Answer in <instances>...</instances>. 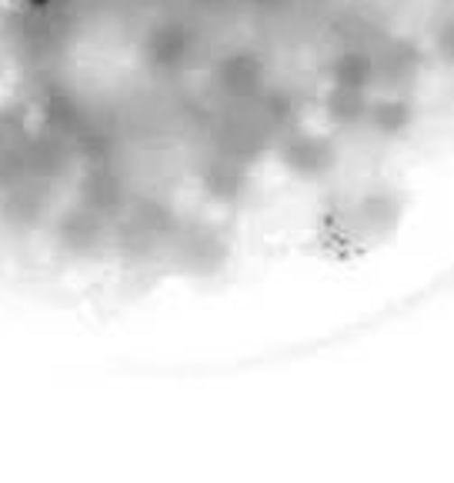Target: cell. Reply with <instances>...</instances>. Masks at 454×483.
<instances>
[{
    "label": "cell",
    "instance_id": "6da1fadb",
    "mask_svg": "<svg viewBox=\"0 0 454 483\" xmlns=\"http://www.w3.org/2000/svg\"><path fill=\"white\" fill-rule=\"evenodd\" d=\"M371 57L361 54V50H347L334 60V84L338 87H355V90H365V84L371 80Z\"/></svg>",
    "mask_w": 454,
    "mask_h": 483
},
{
    "label": "cell",
    "instance_id": "7a4b0ae2",
    "mask_svg": "<svg viewBox=\"0 0 454 483\" xmlns=\"http://www.w3.org/2000/svg\"><path fill=\"white\" fill-rule=\"evenodd\" d=\"M261 84V67L251 57H234L231 64H224V87L231 94H251Z\"/></svg>",
    "mask_w": 454,
    "mask_h": 483
},
{
    "label": "cell",
    "instance_id": "3957f363",
    "mask_svg": "<svg viewBox=\"0 0 454 483\" xmlns=\"http://www.w3.org/2000/svg\"><path fill=\"white\" fill-rule=\"evenodd\" d=\"M184 50H188V41H184L181 27H164L151 41V57H154L157 64H178L181 57H184Z\"/></svg>",
    "mask_w": 454,
    "mask_h": 483
},
{
    "label": "cell",
    "instance_id": "277c9868",
    "mask_svg": "<svg viewBox=\"0 0 454 483\" xmlns=\"http://www.w3.org/2000/svg\"><path fill=\"white\" fill-rule=\"evenodd\" d=\"M331 114L338 117V121H344V123L357 121V117L365 114V97H361V90L338 87V94L331 97Z\"/></svg>",
    "mask_w": 454,
    "mask_h": 483
},
{
    "label": "cell",
    "instance_id": "5b68a950",
    "mask_svg": "<svg viewBox=\"0 0 454 483\" xmlns=\"http://www.w3.org/2000/svg\"><path fill=\"white\" fill-rule=\"evenodd\" d=\"M375 121H377V127H381V131L398 133V131H404V127H408L411 110L404 107L401 100H391V104H381V107H377Z\"/></svg>",
    "mask_w": 454,
    "mask_h": 483
},
{
    "label": "cell",
    "instance_id": "8992f818",
    "mask_svg": "<svg viewBox=\"0 0 454 483\" xmlns=\"http://www.w3.org/2000/svg\"><path fill=\"white\" fill-rule=\"evenodd\" d=\"M441 50H444V57H451L454 60V21L448 23V31L441 33Z\"/></svg>",
    "mask_w": 454,
    "mask_h": 483
},
{
    "label": "cell",
    "instance_id": "52a82bcc",
    "mask_svg": "<svg viewBox=\"0 0 454 483\" xmlns=\"http://www.w3.org/2000/svg\"><path fill=\"white\" fill-rule=\"evenodd\" d=\"M51 0H27V7H47Z\"/></svg>",
    "mask_w": 454,
    "mask_h": 483
}]
</instances>
